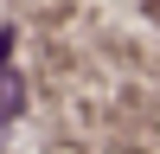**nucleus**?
<instances>
[{"instance_id":"nucleus-1","label":"nucleus","mask_w":160,"mask_h":154,"mask_svg":"<svg viewBox=\"0 0 160 154\" xmlns=\"http://www.w3.org/2000/svg\"><path fill=\"white\" fill-rule=\"evenodd\" d=\"M13 116H19V71L0 64V122H13Z\"/></svg>"},{"instance_id":"nucleus-2","label":"nucleus","mask_w":160,"mask_h":154,"mask_svg":"<svg viewBox=\"0 0 160 154\" xmlns=\"http://www.w3.org/2000/svg\"><path fill=\"white\" fill-rule=\"evenodd\" d=\"M141 7H148V13H154V19H160V0H141Z\"/></svg>"}]
</instances>
